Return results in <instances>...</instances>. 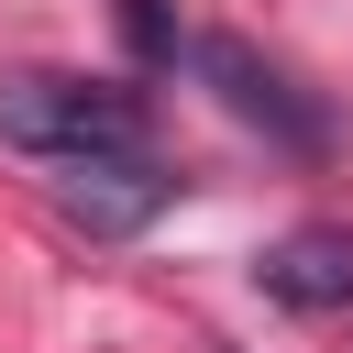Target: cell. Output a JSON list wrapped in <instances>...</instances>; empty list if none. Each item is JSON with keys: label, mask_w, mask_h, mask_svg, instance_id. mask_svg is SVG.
I'll return each instance as SVG.
<instances>
[{"label": "cell", "mask_w": 353, "mask_h": 353, "mask_svg": "<svg viewBox=\"0 0 353 353\" xmlns=\"http://www.w3.org/2000/svg\"><path fill=\"white\" fill-rule=\"evenodd\" d=\"M165 165L154 154H77V165H55V210L77 221V232H143L154 210H165Z\"/></svg>", "instance_id": "cell-3"}, {"label": "cell", "mask_w": 353, "mask_h": 353, "mask_svg": "<svg viewBox=\"0 0 353 353\" xmlns=\"http://www.w3.org/2000/svg\"><path fill=\"white\" fill-rule=\"evenodd\" d=\"M0 143L33 165H77V154H143V99L110 77H66V66H22L0 77Z\"/></svg>", "instance_id": "cell-1"}, {"label": "cell", "mask_w": 353, "mask_h": 353, "mask_svg": "<svg viewBox=\"0 0 353 353\" xmlns=\"http://www.w3.org/2000/svg\"><path fill=\"white\" fill-rule=\"evenodd\" d=\"M254 287H265L276 309H298V320H342V309H353V232H342V221L276 232V243L254 254Z\"/></svg>", "instance_id": "cell-2"}, {"label": "cell", "mask_w": 353, "mask_h": 353, "mask_svg": "<svg viewBox=\"0 0 353 353\" xmlns=\"http://www.w3.org/2000/svg\"><path fill=\"white\" fill-rule=\"evenodd\" d=\"M188 66H199V77H210L243 121H265L276 143H298V154H320V143H331V121H320L309 99H287V77H276V66H254L232 33H199V44H188Z\"/></svg>", "instance_id": "cell-4"}]
</instances>
